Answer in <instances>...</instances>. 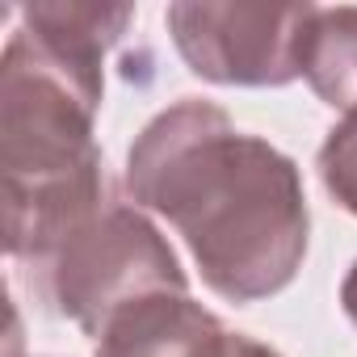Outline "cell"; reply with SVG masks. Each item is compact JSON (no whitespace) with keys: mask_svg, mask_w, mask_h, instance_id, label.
<instances>
[{"mask_svg":"<svg viewBox=\"0 0 357 357\" xmlns=\"http://www.w3.org/2000/svg\"><path fill=\"white\" fill-rule=\"evenodd\" d=\"M298 76L328 109L340 114L357 109V9L311 5L298 47Z\"/></svg>","mask_w":357,"mask_h":357,"instance_id":"obj_6","label":"cell"},{"mask_svg":"<svg viewBox=\"0 0 357 357\" xmlns=\"http://www.w3.org/2000/svg\"><path fill=\"white\" fill-rule=\"evenodd\" d=\"M97 357H227V324L190 290H160L126 303L97 332Z\"/></svg>","mask_w":357,"mask_h":357,"instance_id":"obj_5","label":"cell"},{"mask_svg":"<svg viewBox=\"0 0 357 357\" xmlns=\"http://www.w3.org/2000/svg\"><path fill=\"white\" fill-rule=\"evenodd\" d=\"M227 357H282L273 344L257 340V336H244V332H231V344H227Z\"/></svg>","mask_w":357,"mask_h":357,"instance_id":"obj_8","label":"cell"},{"mask_svg":"<svg viewBox=\"0 0 357 357\" xmlns=\"http://www.w3.org/2000/svg\"><path fill=\"white\" fill-rule=\"evenodd\" d=\"M311 5H198L164 9L168 38L198 80L223 89H286L298 80V47Z\"/></svg>","mask_w":357,"mask_h":357,"instance_id":"obj_4","label":"cell"},{"mask_svg":"<svg viewBox=\"0 0 357 357\" xmlns=\"http://www.w3.org/2000/svg\"><path fill=\"white\" fill-rule=\"evenodd\" d=\"M126 198L185 240L223 303H265L307 261L311 211L298 164L206 97L172 101L135 135Z\"/></svg>","mask_w":357,"mask_h":357,"instance_id":"obj_1","label":"cell"},{"mask_svg":"<svg viewBox=\"0 0 357 357\" xmlns=\"http://www.w3.org/2000/svg\"><path fill=\"white\" fill-rule=\"evenodd\" d=\"M315 168H319V181H324L328 198L344 215L357 219V109L340 114V122L328 130V139L319 143Z\"/></svg>","mask_w":357,"mask_h":357,"instance_id":"obj_7","label":"cell"},{"mask_svg":"<svg viewBox=\"0 0 357 357\" xmlns=\"http://www.w3.org/2000/svg\"><path fill=\"white\" fill-rule=\"evenodd\" d=\"M340 311H344V319L357 328V261L349 265V273H344V282H340Z\"/></svg>","mask_w":357,"mask_h":357,"instance_id":"obj_9","label":"cell"},{"mask_svg":"<svg viewBox=\"0 0 357 357\" xmlns=\"http://www.w3.org/2000/svg\"><path fill=\"white\" fill-rule=\"evenodd\" d=\"M17 17L0 59V194L5 252L30 269L114 194L97 114L105 55L122 43L135 9L43 0Z\"/></svg>","mask_w":357,"mask_h":357,"instance_id":"obj_2","label":"cell"},{"mask_svg":"<svg viewBox=\"0 0 357 357\" xmlns=\"http://www.w3.org/2000/svg\"><path fill=\"white\" fill-rule=\"evenodd\" d=\"M26 273L34 298L51 315L76 324L89 340H97L105 319L135 298L190 290L181 257L164 231L147 219V211L118 194H109Z\"/></svg>","mask_w":357,"mask_h":357,"instance_id":"obj_3","label":"cell"}]
</instances>
